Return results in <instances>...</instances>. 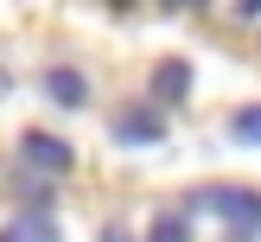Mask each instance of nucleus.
<instances>
[{
    "instance_id": "nucleus-1",
    "label": "nucleus",
    "mask_w": 261,
    "mask_h": 242,
    "mask_svg": "<svg viewBox=\"0 0 261 242\" xmlns=\"http://www.w3.org/2000/svg\"><path fill=\"white\" fill-rule=\"evenodd\" d=\"M191 210H211V217H223L236 229H261V191H249V185H204V191H191Z\"/></svg>"
},
{
    "instance_id": "nucleus-2",
    "label": "nucleus",
    "mask_w": 261,
    "mask_h": 242,
    "mask_svg": "<svg viewBox=\"0 0 261 242\" xmlns=\"http://www.w3.org/2000/svg\"><path fill=\"white\" fill-rule=\"evenodd\" d=\"M19 153L38 166V172H70L76 166V153H70V140H58V134H45V127H25L19 134Z\"/></svg>"
},
{
    "instance_id": "nucleus-3",
    "label": "nucleus",
    "mask_w": 261,
    "mask_h": 242,
    "mask_svg": "<svg viewBox=\"0 0 261 242\" xmlns=\"http://www.w3.org/2000/svg\"><path fill=\"white\" fill-rule=\"evenodd\" d=\"M166 134V121L153 109H127V115H115V140L121 147H153V140Z\"/></svg>"
},
{
    "instance_id": "nucleus-4",
    "label": "nucleus",
    "mask_w": 261,
    "mask_h": 242,
    "mask_svg": "<svg viewBox=\"0 0 261 242\" xmlns=\"http://www.w3.org/2000/svg\"><path fill=\"white\" fill-rule=\"evenodd\" d=\"M45 96L58 102V109H83V102H89V83H83V70L58 64V70H45Z\"/></svg>"
},
{
    "instance_id": "nucleus-5",
    "label": "nucleus",
    "mask_w": 261,
    "mask_h": 242,
    "mask_svg": "<svg viewBox=\"0 0 261 242\" xmlns=\"http://www.w3.org/2000/svg\"><path fill=\"white\" fill-rule=\"evenodd\" d=\"M153 96H160V102H185L191 96V64L185 58H166L160 70H153Z\"/></svg>"
},
{
    "instance_id": "nucleus-6",
    "label": "nucleus",
    "mask_w": 261,
    "mask_h": 242,
    "mask_svg": "<svg viewBox=\"0 0 261 242\" xmlns=\"http://www.w3.org/2000/svg\"><path fill=\"white\" fill-rule=\"evenodd\" d=\"M147 242H191V223L166 210V217H153V223H147Z\"/></svg>"
},
{
    "instance_id": "nucleus-7",
    "label": "nucleus",
    "mask_w": 261,
    "mask_h": 242,
    "mask_svg": "<svg viewBox=\"0 0 261 242\" xmlns=\"http://www.w3.org/2000/svg\"><path fill=\"white\" fill-rule=\"evenodd\" d=\"M229 134H236L242 147H261V102H249V109L236 115V127H229Z\"/></svg>"
},
{
    "instance_id": "nucleus-8",
    "label": "nucleus",
    "mask_w": 261,
    "mask_h": 242,
    "mask_svg": "<svg viewBox=\"0 0 261 242\" xmlns=\"http://www.w3.org/2000/svg\"><path fill=\"white\" fill-rule=\"evenodd\" d=\"M236 13L242 19H261V0H236Z\"/></svg>"
},
{
    "instance_id": "nucleus-9",
    "label": "nucleus",
    "mask_w": 261,
    "mask_h": 242,
    "mask_svg": "<svg viewBox=\"0 0 261 242\" xmlns=\"http://www.w3.org/2000/svg\"><path fill=\"white\" fill-rule=\"evenodd\" d=\"M102 242H134V236H127L121 223H109V229H102Z\"/></svg>"
},
{
    "instance_id": "nucleus-10",
    "label": "nucleus",
    "mask_w": 261,
    "mask_h": 242,
    "mask_svg": "<svg viewBox=\"0 0 261 242\" xmlns=\"http://www.w3.org/2000/svg\"><path fill=\"white\" fill-rule=\"evenodd\" d=\"M115 7H134V0H115Z\"/></svg>"
}]
</instances>
